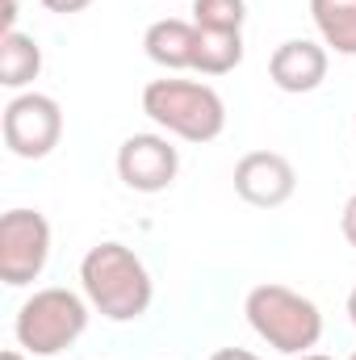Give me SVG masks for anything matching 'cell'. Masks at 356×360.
<instances>
[{
	"mask_svg": "<svg viewBox=\"0 0 356 360\" xmlns=\"http://www.w3.org/2000/svg\"><path fill=\"white\" fill-rule=\"evenodd\" d=\"M80 285L92 310H101L109 323H134L151 310L155 285L147 264L126 243H96L80 260Z\"/></svg>",
	"mask_w": 356,
	"mask_h": 360,
	"instance_id": "6da1fadb",
	"label": "cell"
},
{
	"mask_svg": "<svg viewBox=\"0 0 356 360\" xmlns=\"http://www.w3.org/2000/svg\"><path fill=\"white\" fill-rule=\"evenodd\" d=\"M243 314L252 323V331L265 340L268 348L285 352V356H302L323 340V314L310 297H302L289 285H256L243 302Z\"/></svg>",
	"mask_w": 356,
	"mask_h": 360,
	"instance_id": "7a4b0ae2",
	"label": "cell"
},
{
	"mask_svg": "<svg viewBox=\"0 0 356 360\" xmlns=\"http://www.w3.org/2000/svg\"><path fill=\"white\" fill-rule=\"evenodd\" d=\"M143 113L184 143H214L227 126V105L197 80H151L143 89Z\"/></svg>",
	"mask_w": 356,
	"mask_h": 360,
	"instance_id": "3957f363",
	"label": "cell"
},
{
	"mask_svg": "<svg viewBox=\"0 0 356 360\" xmlns=\"http://www.w3.org/2000/svg\"><path fill=\"white\" fill-rule=\"evenodd\" d=\"M84 327H89V297L63 285L38 289L34 297H25L13 323L17 344L30 356H59L63 348H72L84 335Z\"/></svg>",
	"mask_w": 356,
	"mask_h": 360,
	"instance_id": "277c9868",
	"label": "cell"
},
{
	"mask_svg": "<svg viewBox=\"0 0 356 360\" xmlns=\"http://www.w3.org/2000/svg\"><path fill=\"white\" fill-rule=\"evenodd\" d=\"M4 147L17 160H46L63 139V109L46 92H17L0 117Z\"/></svg>",
	"mask_w": 356,
	"mask_h": 360,
	"instance_id": "5b68a950",
	"label": "cell"
},
{
	"mask_svg": "<svg viewBox=\"0 0 356 360\" xmlns=\"http://www.w3.org/2000/svg\"><path fill=\"white\" fill-rule=\"evenodd\" d=\"M51 260V222L38 210H8L0 218V281L21 289L38 281Z\"/></svg>",
	"mask_w": 356,
	"mask_h": 360,
	"instance_id": "8992f818",
	"label": "cell"
},
{
	"mask_svg": "<svg viewBox=\"0 0 356 360\" xmlns=\"http://www.w3.org/2000/svg\"><path fill=\"white\" fill-rule=\"evenodd\" d=\"M180 172L177 147L164 134H130L117 147V176L134 193H164Z\"/></svg>",
	"mask_w": 356,
	"mask_h": 360,
	"instance_id": "52a82bcc",
	"label": "cell"
},
{
	"mask_svg": "<svg viewBox=\"0 0 356 360\" xmlns=\"http://www.w3.org/2000/svg\"><path fill=\"white\" fill-rule=\"evenodd\" d=\"M298 172L281 151H248L235 164V193L256 205V210H276L293 197Z\"/></svg>",
	"mask_w": 356,
	"mask_h": 360,
	"instance_id": "ba28073f",
	"label": "cell"
},
{
	"mask_svg": "<svg viewBox=\"0 0 356 360\" xmlns=\"http://www.w3.org/2000/svg\"><path fill=\"white\" fill-rule=\"evenodd\" d=\"M268 76L281 92H314L327 80V46L310 38H289L272 51Z\"/></svg>",
	"mask_w": 356,
	"mask_h": 360,
	"instance_id": "9c48e42d",
	"label": "cell"
},
{
	"mask_svg": "<svg viewBox=\"0 0 356 360\" xmlns=\"http://www.w3.org/2000/svg\"><path fill=\"white\" fill-rule=\"evenodd\" d=\"M143 46H147V59L160 63L164 72H184V68H193V55H197V25L180 21V17H164V21L147 25Z\"/></svg>",
	"mask_w": 356,
	"mask_h": 360,
	"instance_id": "30bf717a",
	"label": "cell"
},
{
	"mask_svg": "<svg viewBox=\"0 0 356 360\" xmlns=\"http://www.w3.org/2000/svg\"><path fill=\"white\" fill-rule=\"evenodd\" d=\"M38 72H42V46L21 30H4L0 34V84L25 89L38 80Z\"/></svg>",
	"mask_w": 356,
	"mask_h": 360,
	"instance_id": "8fae6325",
	"label": "cell"
},
{
	"mask_svg": "<svg viewBox=\"0 0 356 360\" xmlns=\"http://www.w3.org/2000/svg\"><path fill=\"white\" fill-rule=\"evenodd\" d=\"M314 30L336 55H356V0H310Z\"/></svg>",
	"mask_w": 356,
	"mask_h": 360,
	"instance_id": "7c38bea8",
	"label": "cell"
},
{
	"mask_svg": "<svg viewBox=\"0 0 356 360\" xmlns=\"http://www.w3.org/2000/svg\"><path fill=\"white\" fill-rule=\"evenodd\" d=\"M239 63H243V34H231V30H197L193 72H201V76H227Z\"/></svg>",
	"mask_w": 356,
	"mask_h": 360,
	"instance_id": "4fadbf2b",
	"label": "cell"
},
{
	"mask_svg": "<svg viewBox=\"0 0 356 360\" xmlns=\"http://www.w3.org/2000/svg\"><path fill=\"white\" fill-rule=\"evenodd\" d=\"M248 4L243 0H193V25L197 30H231L243 34Z\"/></svg>",
	"mask_w": 356,
	"mask_h": 360,
	"instance_id": "5bb4252c",
	"label": "cell"
},
{
	"mask_svg": "<svg viewBox=\"0 0 356 360\" xmlns=\"http://www.w3.org/2000/svg\"><path fill=\"white\" fill-rule=\"evenodd\" d=\"M340 231H344V239L356 248V193L344 201V214H340Z\"/></svg>",
	"mask_w": 356,
	"mask_h": 360,
	"instance_id": "9a60e30c",
	"label": "cell"
},
{
	"mask_svg": "<svg viewBox=\"0 0 356 360\" xmlns=\"http://www.w3.org/2000/svg\"><path fill=\"white\" fill-rule=\"evenodd\" d=\"M51 13H80V8H89L92 0H42Z\"/></svg>",
	"mask_w": 356,
	"mask_h": 360,
	"instance_id": "2e32d148",
	"label": "cell"
},
{
	"mask_svg": "<svg viewBox=\"0 0 356 360\" xmlns=\"http://www.w3.org/2000/svg\"><path fill=\"white\" fill-rule=\"evenodd\" d=\"M210 360H260L256 352H248V348H218Z\"/></svg>",
	"mask_w": 356,
	"mask_h": 360,
	"instance_id": "e0dca14e",
	"label": "cell"
},
{
	"mask_svg": "<svg viewBox=\"0 0 356 360\" xmlns=\"http://www.w3.org/2000/svg\"><path fill=\"white\" fill-rule=\"evenodd\" d=\"M348 319H352V327H356V289L348 293Z\"/></svg>",
	"mask_w": 356,
	"mask_h": 360,
	"instance_id": "ac0fdd59",
	"label": "cell"
},
{
	"mask_svg": "<svg viewBox=\"0 0 356 360\" xmlns=\"http://www.w3.org/2000/svg\"><path fill=\"white\" fill-rule=\"evenodd\" d=\"M293 360H331V356H323V352H302V356H293Z\"/></svg>",
	"mask_w": 356,
	"mask_h": 360,
	"instance_id": "d6986e66",
	"label": "cell"
},
{
	"mask_svg": "<svg viewBox=\"0 0 356 360\" xmlns=\"http://www.w3.org/2000/svg\"><path fill=\"white\" fill-rule=\"evenodd\" d=\"M0 360H25V352H17V348H8V352H4Z\"/></svg>",
	"mask_w": 356,
	"mask_h": 360,
	"instance_id": "ffe728a7",
	"label": "cell"
},
{
	"mask_svg": "<svg viewBox=\"0 0 356 360\" xmlns=\"http://www.w3.org/2000/svg\"><path fill=\"white\" fill-rule=\"evenodd\" d=\"M348 360H356V352H352V356H348Z\"/></svg>",
	"mask_w": 356,
	"mask_h": 360,
	"instance_id": "44dd1931",
	"label": "cell"
}]
</instances>
